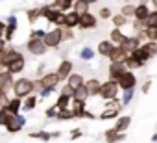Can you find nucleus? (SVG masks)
I'll return each instance as SVG.
<instances>
[{"mask_svg":"<svg viewBox=\"0 0 157 143\" xmlns=\"http://www.w3.org/2000/svg\"><path fill=\"white\" fill-rule=\"evenodd\" d=\"M155 11H157V10H155Z\"/></svg>","mask_w":157,"mask_h":143,"instance_id":"60","label":"nucleus"},{"mask_svg":"<svg viewBox=\"0 0 157 143\" xmlns=\"http://www.w3.org/2000/svg\"><path fill=\"white\" fill-rule=\"evenodd\" d=\"M113 43H111V39H102L98 45H96V54L98 56H102V58H109V54H111V50H113Z\"/></svg>","mask_w":157,"mask_h":143,"instance_id":"20","label":"nucleus"},{"mask_svg":"<svg viewBox=\"0 0 157 143\" xmlns=\"http://www.w3.org/2000/svg\"><path fill=\"white\" fill-rule=\"evenodd\" d=\"M126 137H128L126 132H118L115 126L104 130V139H105V143H122V141H126Z\"/></svg>","mask_w":157,"mask_h":143,"instance_id":"15","label":"nucleus"},{"mask_svg":"<svg viewBox=\"0 0 157 143\" xmlns=\"http://www.w3.org/2000/svg\"><path fill=\"white\" fill-rule=\"evenodd\" d=\"M72 99H76V100H85V102H87V99H91V97H89L87 88H85V86H82V88L74 89V97H72Z\"/></svg>","mask_w":157,"mask_h":143,"instance_id":"36","label":"nucleus"},{"mask_svg":"<svg viewBox=\"0 0 157 143\" xmlns=\"http://www.w3.org/2000/svg\"><path fill=\"white\" fill-rule=\"evenodd\" d=\"M82 136H83L82 128H72V130H70V139H72V141H76V139H80Z\"/></svg>","mask_w":157,"mask_h":143,"instance_id":"47","label":"nucleus"},{"mask_svg":"<svg viewBox=\"0 0 157 143\" xmlns=\"http://www.w3.org/2000/svg\"><path fill=\"white\" fill-rule=\"evenodd\" d=\"M54 104L57 106V110H67V108H70V104H72V97L59 93V97H57V100H56Z\"/></svg>","mask_w":157,"mask_h":143,"instance_id":"34","label":"nucleus"},{"mask_svg":"<svg viewBox=\"0 0 157 143\" xmlns=\"http://www.w3.org/2000/svg\"><path fill=\"white\" fill-rule=\"evenodd\" d=\"M2 108H4V112H6V113H11V115L21 113V112H22V99H19V97H11V99H10V102H8V104H4Z\"/></svg>","mask_w":157,"mask_h":143,"instance_id":"18","label":"nucleus"},{"mask_svg":"<svg viewBox=\"0 0 157 143\" xmlns=\"http://www.w3.org/2000/svg\"><path fill=\"white\" fill-rule=\"evenodd\" d=\"M120 115H122V110H118V108H104V112L98 115V119L100 121H111V119H117Z\"/></svg>","mask_w":157,"mask_h":143,"instance_id":"28","label":"nucleus"},{"mask_svg":"<svg viewBox=\"0 0 157 143\" xmlns=\"http://www.w3.org/2000/svg\"><path fill=\"white\" fill-rule=\"evenodd\" d=\"M133 30H135V32H140V30H144V22H140V21L133 19Z\"/></svg>","mask_w":157,"mask_h":143,"instance_id":"53","label":"nucleus"},{"mask_svg":"<svg viewBox=\"0 0 157 143\" xmlns=\"http://www.w3.org/2000/svg\"><path fill=\"white\" fill-rule=\"evenodd\" d=\"M72 10H74L76 13L83 15V13H89V11H91V4H89V2H85V0H76L74 6H72Z\"/></svg>","mask_w":157,"mask_h":143,"instance_id":"33","label":"nucleus"},{"mask_svg":"<svg viewBox=\"0 0 157 143\" xmlns=\"http://www.w3.org/2000/svg\"><path fill=\"white\" fill-rule=\"evenodd\" d=\"M57 112H59L57 106L52 104V106H48V108L44 110V117H46V119H56V117H57Z\"/></svg>","mask_w":157,"mask_h":143,"instance_id":"44","label":"nucleus"},{"mask_svg":"<svg viewBox=\"0 0 157 143\" xmlns=\"http://www.w3.org/2000/svg\"><path fill=\"white\" fill-rule=\"evenodd\" d=\"M70 110L74 113V119H96V115L87 110V102L85 100H76V99H72Z\"/></svg>","mask_w":157,"mask_h":143,"instance_id":"4","label":"nucleus"},{"mask_svg":"<svg viewBox=\"0 0 157 143\" xmlns=\"http://www.w3.org/2000/svg\"><path fill=\"white\" fill-rule=\"evenodd\" d=\"M59 93H63V95H68V97H74V89H72V88H70L67 82H65V86L61 88V91H59Z\"/></svg>","mask_w":157,"mask_h":143,"instance_id":"51","label":"nucleus"},{"mask_svg":"<svg viewBox=\"0 0 157 143\" xmlns=\"http://www.w3.org/2000/svg\"><path fill=\"white\" fill-rule=\"evenodd\" d=\"M140 45H142V41H140L137 35H128V39H126V43H124L122 47L128 50V54H131V52H135L137 48H140Z\"/></svg>","mask_w":157,"mask_h":143,"instance_id":"26","label":"nucleus"},{"mask_svg":"<svg viewBox=\"0 0 157 143\" xmlns=\"http://www.w3.org/2000/svg\"><path fill=\"white\" fill-rule=\"evenodd\" d=\"M17 58H22V52L17 48V47H8L2 54H0V71L2 69H8V65L11 61H15Z\"/></svg>","mask_w":157,"mask_h":143,"instance_id":"8","label":"nucleus"},{"mask_svg":"<svg viewBox=\"0 0 157 143\" xmlns=\"http://www.w3.org/2000/svg\"><path fill=\"white\" fill-rule=\"evenodd\" d=\"M70 119H74V113H72L70 108H67V110H59V112H57L56 121H70Z\"/></svg>","mask_w":157,"mask_h":143,"instance_id":"40","label":"nucleus"},{"mask_svg":"<svg viewBox=\"0 0 157 143\" xmlns=\"http://www.w3.org/2000/svg\"><path fill=\"white\" fill-rule=\"evenodd\" d=\"M109 39H111L113 45H124L126 39H128V35L122 32V28H113V30L109 32Z\"/></svg>","mask_w":157,"mask_h":143,"instance_id":"24","label":"nucleus"},{"mask_svg":"<svg viewBox=\"0 0 157 143\" xmlns=\"http://www.w3.org/2000/svg\"><path fill=\"white\" fill-rule=\"evenodd\" d=\"M52 93H56V89H52V88H44V89H41L37 95H39V99H46V97H50Z\"/></svg>","mask_w":157,"mask_h":143,"instance_id":"48","label":"nucleus"},{"mask_svg":"<svg viewBox=\"0 0 157 143\" xmlns=\"http://www.w3.org/2000/svg\"><path fill=\"white\" fill-rule=\"evenodd\" d=\"M150 89H151V80H146V82L140 86V93H142V95H148Z\"/></svg>","mask_w":157,"mask_h":143,"instance_id":"50","label":"nucleus"},{"mask_svg":"<svg viewBox=\"0 0 157 143\" xmlns=\"http://www.w3.org/2000/svg\"><path fill=\"white\" fill-rule=\"evenodd\" d=\"M17 28H19V19H17V15H15V13L8 15V19H6V32H4V39H6L8 43L13 41Z\"/></svg>","mask_w":157,"mask_h":143,"instance_id":"11","label":"nucleus"},{"mask_svg":"<svg viewBox=\"0 0 157 143\" xmlns=\"http://www.w3.org/2000/svg\"><path fill=\"white\" fill-rule=\"evenodd\" d=\"M70 2H76V0H70Z\"/></svg>","mask_w":157,"mask_h":143,"instance_id":"59","label":"nucleus"},{"mask_svg":"<svg viewBox=\"0 0 157 143\" xmlns=\"http://www.w3.org/2000/svg\"><path fill=\"white\" fill-rule=\"evenodd\" d=\"M26 19H28V22H30L32 26L37 24V21L43 19V17H41V8H30V10H26Z\"/></svg>","mask_w":157,"mask_h":143,"instance_id":"31","label":"nucleus"},{"mask_svg":"<svg viewBox=\"0 0 157 143\" xmlns=\"http://www.w3.org/2000/svg\"><path fill=\"white\" fill-rule=\"evenodd\" d=\"M151 143H157V132L151 134Z\"/></svg>","mask_w":157,"mask_h":143,"instance_id":"57","label":"nucleus"},{"mask_svg":"<svg viewBox=\"0 0 157 143\" xmlns=\"http://www.w3.org/2000/svg\"><path fill=\"white\" fill-rule=\"evenodd\" d=\"M26 50H28L32 56L41 58V56H44L50 48L44 45V41H43V39H30V37H28V41H26Z\"/></svg>","mask_w":157,"mask_h":143,"instance_id":"7","label":"nucleus"},{"mask_svg":"<svg viewBox=\"0 0 157 143\" xmlns=\"http://www.w3.org/2000/svg\"><path fill=\"white\" fill-rule=\"evenodd\" d=\"M78 24H80V13H76L74 10L67 11L65 13V26L67 28H78ZM63 26V28H65Z\"/></svg>","mask_w":157,"mask_h":143,"instance_id":"23","label":"nucleus"},{"mask_svg":"<svg viewBox=\"0 0 157 143\" xmlns=\"http://www.w3.org/2000/svg\"><path fill=\"white\" fill-rule=\"evenodd\" d=\"M44 71H46V63H41L37 69H35V78H41L44 75Z\"/></svg>","mask_w":157,"mask_h":143,"instance_id":"52","label":"nucleus"},{"mask_svg":"<svg viewBox=\"0 0 157 143\" xmlns=\"http://www.w3.org/2000/svg\"><path fill=\"white\" fill-rule=\"evenodd\" d=\"M37 104H39V95L33 93V95H30L22 100V112H33L37 108Z\"/></svg>","mask_w":157,"mask_h":143,"instance_id":"27","label":"nucleus"},{"mask_svg":"<svg viewBox=\"0 0 157 143\" xmlns=\"http://www.w3.org/2000/svg\"><path fill=\"white\" fill-rule=\"evenodd\" d=\"M128 56H129V54H128V50H126L122 45H115L107 59H109V63H124Z\"/></svg>","mask_w":157,"mask_h":143,"instance_id":"14","label":"nucleus"},{"mask_svg":"<svg viewBox=\"0 0 157 143\" xmlns=\"http://www.w3.org/2000/svg\"><path fill=\"white\" fill-rule=\"evenodd\" d=\"M28 137H32V139H41V141L48 143V141L52 139V132H48V130H32V132H28Z\"/></svg>","mask_w":157,"mask_h":143,"instance_id":"29","label":"nucleus"},{"mask_svg":"<svg viewBox=\"0 0 157 143\" xmlns=\"http://www.w3.org/2000/svg\"><path fill=\"white\" fill-rule=\"evenodd\" d=\"M148 2H150V0H142L140 4H137V10H135V19H137V21H140V22H144V21L148 19V15L153 11V10H151V6H150Z\"/></svg>","mask_w":157,"mask_h":143,"instance_id":"16","label":"nucleus"},{"mask_svg":"<svg viewBox=\"0 0 157 143\" xmlns=\"http://www.w3.org/2000/svg\"><path fill=\"white\" fill-rule=\"evenodd\" d=\"M11 91H13V97H19V99L24 100L26 97L35 93V80L28 78V76H19V78H15V84H13Z\"/></svg>","mask_w":157,"mask_h":143,"instance_id":"1","label":"nucleus"},{"mask_svg":"<svg viewBox=\"0 0 157 143\" xmlns=\"http://www.w3.org/2000/svg\"><path fill=\"white\" fill-rule=\"evenodd\" d=\"M85 2H89V4L93 6V4H96V2H98V0H85Z\"/></svg>","mask_w":157,"mask_h":143,"instance_id":"58","label":"nucleus"},{"mask_svg":"<svg viewBox=\"0 0 157 143\" xmlns=\"http://www.w3.org/2000/svg\"><path fill=\"white\" fill-rule=\"evenodd\" d=\"M111 22H113V26H115V28H124V26L129 22V19H128L126 15H122V13H113Z\"/></svg>","mask_w":157,"mask_h":143,"instance_id":"35","label":"nucleus"},{"mask_svg":"<svg viewBox=\"0 0 157 143\" xmlns=\"http://www.w3.org/2000/svg\"><path fill=\"white\" fill-rule=\"evenodd\" d=\"M56 73L59 75L61 82H67V78L74 73V63L70 59H61L59 65H57V69H56Z\"/></svg>","mask_w":157,"mask_h":143,"instance_id":"13","label":"nucleus"},{"mask_svg":"<svg viewBox=\"0 0 157 143\" xmlns=\"http://www.w3.org/2000/svg\"><path fill=\"white\" fill-rule=\"evenodd\" d=\"M85 88L89 91V97H100V89H102V82L98 78H89L85 80Z\"/></svg>","mask_w":157,"mask_h":143,"instance_id":"21","label":"nucleus"},{"mask_svg":"<svg viewBox=\"0 0 157 143\" xmlns=\"http://www.w3.org/2000/svg\"><path fill=\"white\" fill-rule=\"evenodd\" d=\"M126 71H128L126 63H109V67H107V80L118 84V80L124 76Z\"/></svg>","mask_w":157,"mask_h":143,"instance_id":"9","label":"nucleus"},{"mask_svg":"<svg viewBox=\"0 0 157 143\" xmlns=\"http://www.w3.org/2000/svg\"><path fill=\"white\" fill-rule=\"evenodd\" d=\"M26 123H28V119H26L22 113H15V115L8 113L4 128H6V132H8V134H17V132H21V130L26 126Z\"/></svg>","mask_w":157,"mask_h":143,"instance_id":"3","label":"nucleus"},{"mask_svg":"<svg viewBox=\"0 0 157 143\" xmlns=\"http://www.w3.org/2000/svg\"><path fill=\"white\" fill-rule=\"evenodd\" d=\"M67 84H68L72 89H78V88L85 86V76H83V73H72V75L67 78Z\"/></svg>","mask_w":157,"mask_h":143,"instance_id":"22","label":"nucleus"},{"mask_svg":"<svg viewBox=\"0 0 157 143\" xmlns=\"http://www.w3.org/2000/svg\"><path fill=\"white\" fill-rule=\"evenodd\" d=\"M74 39V28H63V43H67V41H72Z\"/></svg>","mask_w":157,"mask_h":143,"instance_id":"46","label":"nucleus"},{"mask_svg":"<svg viewBox=\"0 0 157 143\" xmlns=\"http://www.w3.org/2000/svg\"><path fill=\"white\" fill-rule=\"evenodd\" d=\"M137 82H139V78H137V75L133 73V71H126L124 76L118 80V88H120L122 91H126V89H135V88H137Z\"/></svg>","mask_w":157,"mask_h":143,"instance_id":"12","label":"nucleus"},{"mask_svg":"<svg viewBox=\"0 0 157 143\" xmlns=\"http://www.w3.org/2000/svg\"><path fill=\"white\" fill-rule=\"evenodd\" d=\"M57 137H61V130H54L52 132V139H57Z\"/></svg>","mask_w":157,"mask_h":143,"instance_id":"56","label":"nucleus"},{"mask_svg":"<svg viewBox=\"0 0 157 143\" xmlns=\"http://www.w3.org/2000/svg\"><path fill=\"white\" fill-rule=\"evenodd\" d=\"M94 48L93 47H82L80 48V52H78V58H80L82 61H91L93 58H94Z\"/></svg>","mask_w":157,"mask_h":143,"instance_id":"32","label":"nucleus"},{"mask_svg":"<svg viewBox=\"0 0 157 143\" xmlns=\"http://www.w3.org/2000/svg\"><path fill=\"white\" fill-rule=\"evenodd\" d=\"M15 84V76L10 73L8 69H2L0 71V89H4V91H10Z\"/></svg>","mask_w":157,"mask_h":143,"instance_id":"17","label":"nucleus"},{"mask_svg":"<svg viewBox=\"0 0 157 143\" xmlns=\"http://www.w3.org/2000/svg\"><path fill=\"white\" fill-rule=\"evenodd\" d=\"M24 69H26V58H24V56H22V58H17L15 61H11V63L8 65V71H10L13 76L24 73Z\"/></svg>","mask_w":157,"mask_h":143,"instance_id":"19","label":"nucleus"},{"mask_svg":"<svg viewBox=\"0 0 157 143\" xmlns=\"http://www.w3.org/2000/svg\"><path fill=\"white\" fill-rule=\"evenodd\" d=\"M120 91H122V89L118 88V84H117V82L105 80V82H102V89H100V99H104V100H113V99H118Z\"/></svg>","mask_w":157,"mask_h":143,"instance_id":"6","label":"nucleus"},{"mask_svg":"<svg viewBox=\"0 0 157 143\" xmlns=\"http://www.w3.org/2000/svg\"><path fill=\"white\" fill-rule=\"evenodd\" d=\"M135 10H137V4H124L122 10H120V13L126 15L128 19H135Z\"/></svg>","mask_w":157,"mask_h":143,"instance_id":"38","label":"nucleus"},{"mask_svg":"<svg viewBox=\"0 0 157 143\" xmlns=\"http://www.w3.org/2000/svg\"><path fill=\"white\" fill-rule=\"evenodd\" d=\"M124 63H126L128 71H137V69H142V65H140V63H139V61H137V59H135L131 54L126 58V61H124Z\"/></svg>","mask_w":157,"mask_h":143,"instance_id":"39","label":"nucleus"},{"mask_svg":"<svg viewBox=\"0 0 157 143\" xmlns=\"http://www.w3.org/2000/svg\"><path fill=\"white\" fill-rule=\"evenodd\" d=\"M6 117H8V113L4 112L2 106H0V126H4V125H6Z\"/></svg>","mask_w":157,"mask_h":143,"instance_id":"54","label":"nucleus"},{"mask_svg":"<svg viewBox=\"0 0 157 143\" xmlns=\"http://www.w3.org/2000/svg\"><path fill=\"white\" fill-rule=\"evenodd\" d=\"M131 126V115H120V117H117L115 119V128L118 130V132H128V128Z\"/></svg>","mask_w":157,"mask_h":143,"instance_id":"25","label":"nucleus"},{"mask_svg":"<svg viewBox=\"0 0 157 143\" xmlns=\"http://www.w3.org/2000/svg\"><path fill=\"white\" fill-rule=\"evenodd\" d=\"M133 97H135V89H126V91H122L120 100H122V104H124V106H128V104H131Z\"/></svg>","mask_w":157,"mask_h":143,"instance_id":"41","label":"nucleus"},{"mask_svg":"<svg viewBox=\"0 0 157 143\" xmlns=\"http://www.w3.org/2000/svg\"><path fill=\"white\" fill-rule=\"evenodd\" d=\"M48 30H43V28H32L30 30V39H44Z\"/></svg>","mask_w":157,"mask_h":143,"instance_id":"42","label":"nucleus"},{"mask_svg":"<svg viewBox=\"0 0 157 143\" xmlns=\"http://www.w3.org/2000/svg\"><path fill=\"white\" fill-rule=\"evenodd\" d=\"M111 17H113V11H111V8H100V11H98V19L109 21Z\"/></svg>","mask_w":157,"mask_h":143,"instance_id":"45","label":"nucleus"},{"mask_svg":"<svg viewBox=\"0 0 157 143\" xmlns=\"http://www.w3.org/2000/svg\"><path fill=\"white\" fill-rule=\"evenodd\" d=\"M8 47H10V43H8L6 39H0V54H2V52L8 48Z\"/></svg>","mask_w":157,"mask_h":143,"instance_id":"55","label":"nucleus"},{"mask_svg":"<svg viewBox=\"0 0 157 143\" xmlns=\"http://www.w3.org/2000/svg\"><path fill=\"white\" fill-rule=\"evenodd\" d=\"M43 41H44V45H46L48 48H59L61 43H63V28H59V26L50 28V30L46 32V35H44Z\"/></svg>","mask_w":157,"mask_h":143,"instance_id":"5","label":"nucleus"},{"mask_svg":"<svg viewBox=\"0 0 157 143\" xmlns=\"http://www.w3.org/2000/svg\"><path fill=\"white\" fill-rule=\"evenodd\" d=\"M10 95H8V91H4V89H0V106H4V104H8L10 102Z\"/></svg>","mask_w":157,"mask_h":143,"instance_id":"49","label":"nucleus"},{"mask_svg":"<svg viewBox=\"0 0 157 143\" xmlns=\"http://www.w3.org/2000/svg\"><path fill=\"white\" fill-rule=\"evenodd\" d=\"M131 56H133V58H135V59H137V61H139L142 67H144V65H146V63L151 59V58H150V54H148V52H146L142 47H140V48H137L135 52H131Z\"/></svg>","mask_w":157,"mask_h":143,"instance_id":"30","label":"nucleus"},{"mask_svg":"<svg viewBox=\"0 0 157 143\" xmlns=\"http://www.w3.org/2000/svg\"><path fill=\"white\" fill-rule=\"evenodd\" d=\"M98 26V17L94 13H83L80 15V24H78V28L83 30V32H89V30H94Z\"/></svg>","mask_w":157,"mask_h":143,"instance_id":"10","label":"nucleus"},{"mask_svg":"<svg viewBox=\"0 0 157 143\" xmlns=\"http://www.w3.org/2000/svg\"><path fill=\"white\" fill-rule=\"evenodd\" d=\"M59 84H61V78H59V75L56 73V71H46L41 78H35V93H39V91L44 89V88L57 89Z\"/></svg>","mask_w":157,"mask_h":143,"instance_id":"2","label":"nucleus"},{"mask_svg":"<svg viewBox=\"0 0 157 143\" xmlns=\"http://www.w3.org/2000/svg\"><path fill=\"white\" fill-rule=\"evenodd\" d=\"M151 26H157V11L153 10L150 15H148V19L144 21V28H151Z\"/></svg>","mask_w":157,"mask_h":143,"instance_id":"43","label":"nucleus"},{"mask_svg":"<svg viewBox=\"0 0 157 143\" xmlns=\"http://www.w3.org/2000/svg\"><path fill=\"white\" fill-rule=\"evenodd\" d=\"M140 47L150 54V58H155V56H157V41H146V43H142Z\"/></svg>","mask_w":157,"mask_h":143,"instance_id":"37","label":"nucleus"}]
</instances>
